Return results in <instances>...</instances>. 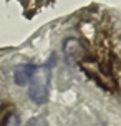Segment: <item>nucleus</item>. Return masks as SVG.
Segmentation results:
<instances>
[{
  "mask_svg": "<svg viewBox=\"0 0 121 126\" xmlns=\"http://www.w3.org/2000/svg\"><path fill=\"white\" fill-rule=\"evenodd\" d=\"M48 90H50V66H37L30 78V90L28 96L33 103L43 105L48 98Z\"/></svg>",
  "mask_w": 121,
  "mask_h": 126,
  "instance_id": "f257e3e1",
  "label": "nucleus"
},
{
  "mask_svg": "<svg viewBox=\"0 0 121 126\" xmlns=\"http://www.w3.org/2000/svg\"><path fill=\"white\" fill-rule=\"evenodd\" d=\"M35 68H37L35 65H18L15 68V71H13V80H15V83L20 85V86H25L27 83L30 81Z\"/></svg>",
  "mask_w": 121,
  "mask_h": 126,
  "instance_id": "f03ea898",
  "label": "nucleus"
},
{
  "mask_svg": "<svg viewBox=\"0 0 121 126\" xmlns=\"http://www.w3.org/2000/svg\"><path fill=\"white\" fill-rule=\"evenodd\" d=\"M5 126H20V118L17 114H10L5 121Z\"/></svg>",
  "mask_w": 121,
  "mask_h": 126,
  "instance_id": "20e7f679",
  "label": "nucleus"
},
{
  "mask_svg": "<svg viewBox=\"0 0 121 126\" xmlns=\"http://www.w3.org/2000/svg\"><path fill=\"white\" fill-rule=\"evenodd\" d=\"M27 126H50V125H48V121L45 120L43 116H35V118H32L28 121Z\"/></svg>",
  "mask_w": 121,
  "mask_h": 126,
  "instance_id": "7ed1b4c3",
  "label": "nucleus"
}]
</instances>
